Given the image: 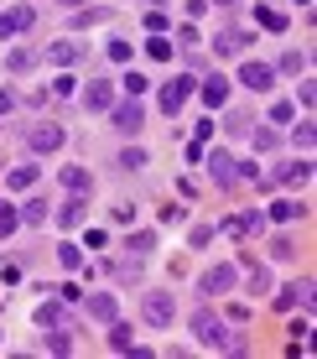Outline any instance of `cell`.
<instances>
[{
  "mask_svg": "<svg viewBox=\"0 0 317 359\" xmlns=\"http://www.w3.org/2000/svg\"><path fill=\"white\" fill-rule=\"evenodd\" d=\"M192 339L203 344V349H218V354H250V339L239 328H229L224 318L213 313V307H192Z\"/></svg>",
  "mask_w": 317,
  "mask_h": 359,
  "instance_id": "6da1fadb",
  "label": "cell"
},
{
  "mask_svg": "<svg viewBox=\"0 0 317 359\" xmlns=\"http://www.w3.org/2000/svg\"><path fill=\"white\" fill-rule=\"evenodd\" d=\"M141 318H146L151 328H172V318H177L172 292H146V297H141Z\"/></svg>",
  "mask_w": 317,
  "mask_h": 359,
  "instance_id": "7a4b0ae2",
  "label": "cell"
},
{
  "mask_svg": "<svg viewBox=\"0 0 317 359\" xmlns=\"http://www.w3.org/2000/svg\"><path fill=\"white\" fill-rule=\"evenodd\" d=\"M63 141H68V130H63V126H52V120H42V126H31V130H27V146H31L36 156L63 151Z\"/></svg>",
  "mask_w": 317,
  "mask_h": 359,
  "instance_id": "3957f363",
  "label": "cell"
},
{
  "mask_svg": "<svg viewBox=\"0 0 317 359\" xmlns=\"http://www.w3.org/2000/svg\"><path fill=\"white\" fill-rule=\"evenodd\" d=\"M276 307H281V313H312V276L281 287V292H276Z\"/></svg>",
  "mask_w": 317,
  "mask_h": 359,
  "instance_id": "277c9868",
  "label": "cell"
},
{
  "mask_svg": "<svg viewBox=\"0 0 317 359\" xmlns=\"http://www.w3.org/2000/svg\"><path fill=\"white\" fill-rule=\"evenodd\" d=\"M78 104L89 109V115H99V109H109V104H115V83H109V79H89V83L78 89Z\"/></svg>",
  "mask_w": 317,
  "mask_h": 359,
  "instance_id": "5b68a950",
  "label": "cell"
},
{
  "mask_svg": "<svg viewBox=\"0 0 317 359\" xmlns=\"http://www.w3.org/2000/svg\"><path fill=\"white\" fill-rule=\"evenodd\" d=\"M234 281H239V271L218 261V266H209V271L198 276V287H203V297H224V292H234Z\"/></svg>",
  "mask_w": 317,
  "mask_h": 359,
  "instance_id": "8992f818",
  "label": "cell"
},
{
  "mask_svg": "<svg viewBox=\"0 0 317 359\" xmlns=\"http://www.w3.org/2000/svg\"><path fill=\"white\" fill-rule=\"evenodd\" d=\"M109 115H115V130L120 135H136L146 126V104L141 99H125V104H109Z\"/></svg>",
  "mask_w": 317,
  "mask_h": 359,
  "instance_id": "52a82bcc",
  "label": "cell"
},
{
  "mask_svg": "<svg viewBox=\"0 0 317 359\" xmlns=\"http://www.w3.org/2000/svg\"><path fill=\"white\" fill-rule=\"evenodd\" d=\"M83 313H89L94 323H115V318H120V297L115 292H89V297H83Z\"/></svg>",
  "mask_w": 317,
  "mask_h": 359,
  "instance_id": "ba28073f",
  "label": "cell"
},
{
  "mask_svg": "<svg viewBox=\"0 0 317 359\" xmlns=\"http://www.w3.org/2000/svg\"><path fill=\"white\" fill-rule=\"evenodd\" d=\"M239 83H245L250 94H271V83H276V68H271V63H255V57H250V63L239 68Z\"/></svg>",
  "mask_w": 317,
  "mask_h": 359,
  "instance_id": "9c48e42d",
  "label": "cell"
},
{
  "mask_svg": "<svg viewBox=\"0 0 317 359\" xmlns=\"http://www.w3.org/2000/svg\"><path fill=\"white\" fill-rule=\"evenodd\" d=\"M192 89H198V79H188V73H177V79H172V83H167V89H162V109H167V115H177V109L188 104V94H192Z\"/></svg>",
  "mask_w": 317,
  "mask_h": 359,
  "instance_id": "30bf717a",
  "label": "cell"
},
{
  "mask_svg": "<svg viewBox=\"0 0 317 359\" xmlns=\"http://www.w3.org/2000/svg\"><path fill=\"white\" fill-rule=\"evenodd\" d=\"M203 162H209V177L218 182V188H234V182H239L234 156H229V151H213V156H203Z\"/></svg>",
  "mask_w": 317,
  "mask_h": 359,
  "instance_id": "8fae6325",
  "label": "cell"
},
{
  "mask_svg": "<svg viewBox=\"0 0 317 359\" xmlns=\"http://www.w3.org/2000/svg\"><path fill=\"white\" fill-rule=\"evenodd\" d=\"M36 328H68V333H73V313L63 307V297H57V302H42V307H36Z\"/></svg>",
  "mask_w": 317,
  "mask_h": 359,
  "instance_id": "7c38bea8",
  "label": "cell"
},
{
  "mask_svg": "<svg viewBox=\"0 0 317 359\" xmlns=\"http://www.w3.org/2000/svg\"><path fill=\"white\" fill-rule=\"evenodd\" d=\"M83 214H89V203H83V193H73L68 203H57V208H52V219H57V224H63V229H78V224H83Z\"/></svg>",
  "mask_w": 317,
  "mask_h": 359,
  "instance_id": "4fadbf2b",
  "label": "cell"
},
{
  "mask_svg": "<svg viewBox=\"0 0 317 359\" xmlns=\"http://www.w3.org/2000/svg\"><path fill=\"white\" fill-rule=\"evenodd\" d=\"M198 94H203V104H209V109H218L229 99V79H224V73H209V79L198 83Z\"/></svg>",
  "mask_w": 317,
  "mask_h": 359,
  "instance_id": "5bb4252c",
  "label": "cell"
},
{
  "mask_svg": "<svg viewBox=\"0 0 317 359\" xmlns=\"http://www.w3.org/2000/svg\"><path fill=\"white\" fill-rule=\"evenodd\" d=\"M245 42H250V36L239 32V27H224V32L213 36V53H224V57H239V53H245Z\"/></svg>",
  "mask_w": 317,
  "mask_h": 359,
  "instance_id": "9a60e30c",
  "label": "cell"
},
{
  "mask_svg": "<svg viewBox=\"0 0 317 359\" xmlns=\"http://www.w3.org/2000/svg\"><path fill=\"white\" fill-rule=\"evenodd\" d=\"M78 57H83V42H52L47 47V63L52 68H73Z\"/></svg>",
  "mask_w": 317,
  "mask_h": 359,
  "instance_id": "2e32d148",
  "label": "cell"
},
{
  "mask_svg": "<svg viewBox=\"0 0 317 359\" xmlns=\"http://www.w3.org/2000/svg\"><path fill=\"white\" fill-rule=\"evenodd\" d=\"M36 57H42L36 47H10V53H6V68H10V73H27V68H36Z\"/></svg>",
  "mask_w": 317,
  "mask_h": 359,
  "instance_id": "e0dca14e",
  "label": "cell"
},
{
  "mask_svg": "<svg viewBox=\"0 0 317 359\" xmlns=\"http://www.w3.org/2000/svg\"><path fill=\"white\" fill-rule=\"evenodd\" d=\"M307 214V203H297V198H281V203H271V219L276 224H291V219Z\"/></svg>",
  "mask_w": 317,
  "mask_h": 359,
  "instance_id": "ac0fdd59",
  "label": "cell"
},
{
  "mask_svg": "<svg viewBox=\"0 0 317 359\" xmlns=\"http://www.w3.org/2000/svg\"><path fill=\"white\" fill-rule=\"evenodd\" d=\"M109 349H115V354H130V349H136V339H130V323H120V318L109 323Z\"/></svg>",
  "mask_w": 317,
  "mask_h": 359,
  "instance_id": "d6986e66",
  "label": "cell"
},
{
  "mask_svg": "<svg viewBox=\"0 0 317 359\" xmlns=\"http://www.w3.org/2000/svg\"><path fill=\"white\" fill-rule=\"evenodd\" d=\"M172 36H167V32H151V42H146V53H151L156 57V63H172Z\"/></svg>",
  "mask_w": 317,
  "mask_h": 359,
  "instance_id": "ffe728a7",
  "label": "cell"
},
{
  "mask_svg": "<svg viewBox=\"0 0 317 359\" xmlns=\"http://www.w3.org/2000/svg\"><path fill=\"white\" fill-rule=\"evenodd\" d=\"M47 214H52V203H47V198H31V203L21 208V224H47Z\"/></svg>",
  "mask_w": 317,
  "mask_h": 359,
  "instance_id": "44dd1931",
  "label": "cell"
},
{
  "mask_svg": "<svg viewBox=\"0 0 317 359\" xmlns=\"http://www.w3.org/2000/svg\"><path fill=\"white\" fill-rule=\"evenodd\" d=\"M63 188L68 193H89L94 182H89V172H83V167H63Z\"/></svg>",
  "mask_w": 317,
  "mask_h": 359,
  "instance_id": "7402d4cb",
  "label": "cell"
},
{
  "mask_svg": "<svg viewBox=\"0 0 317 359\" xmlns=\"http://www.w3.org/2000/svg\"><path fill=\"white\" fill-rule=\"evenodd\" d=\"M125 250H130V255H151V250H156V234H151V229H136V234L125 240Z\"/></svg>",
  "mask_w": 317,
  "mask_h": 359,
  "instance_id": "603a6c76",
  "label": "cell"
},
{
  "mask_svg": "<svg viewBox=\"0 0 317 359\" xmlns=\"http://www.w3.org/2000/svg\"><path fill=\"white\" fill-rule=\"evenodd\" d=\"M281 73H286V79H302V73H307V53H297V47L281 53Z\"/></svg>",
  "mask_w": 317,
  "mask_h": 359,
  "instance_id": "cb8c5ba5",
  "label": "cell"
},
{
  "mask_svg": "<svg viewBox=\"0 0 317 359\" xmlns=\"http://www.w3.org/2000/svg\"><path fill=\"white\" fill-rule=\"evenodd\" d=\"M42 344H47L52 354H73V339H68V328H47V333H42Z\"/></svg>",
  "mask_w": 317,
  "mask_h": 359,
  "instance_id": "d4e9b609",
  "label": "cell"
},
{
  "mask_svg": "<svg viewBox=\"0 0 317 359\" xmlns=\"http://www.w3.org/2000/svg\"><path fill=\"white\" fill-rule=\"evenodd\" d=\"M255 21H260L265 32H286V16H281V11H271V6H255Z\"/></svg>",
  "mask_w": 317,
  "mask_h": 359,
  "instance_id": "484cf974",
  "label": "cell"
},
{
  "mask_svg": "<svg viewBox=\"0 0 317 359\" xmlns=\"http://www.w3.org/2000/svg\"><path fill=\"white\" fill-rule=\"evenodd\" d=\"M276 141H281V135H276L271 126H255V130H250V146H255V151H276Z\"/></svg>",
  "mask_w": 317,
  "mask_h": 359,
  "instance_id": "4316f807",
  "label": "cell"
},
{
  "mask_svg": "<svg viewBox=\"0 0 317 359\" xmlns=\"http://www.w3.org/2000/svg\"><path fill=\"white\" fill-rule=\"evenodd\" d=\"M6 188H36V167H10L6 172Z\"/></svg>",
  "mask_w": 317,
  "mask_h": 359,
  "instance_id": "83f0119b",
  "label": "cell"
},
{
  "mask_svg": "<svg viewBox=\"0 0 317 359\" xmlns=\"http://www.w3.org/2000/svg\"><path fill=\"white\" fill-rule=\"evenodd\" d=\"M57 266L63 271H83V250L78 245H57Z\"/></svg>",
  "mask_w": 317,
  "mask_h": 359,
  "instance_id": "f1b7e54d",
  "label": "cell"
},
{
  "mask_svg": "<svg viewBox=\"0 0 317 359\" xmlns=\"http://www.w3.org/2000/svg\"><path fill=\"white\" fill-rule=\"evenodd\" d=\"M120 89H125L130 99H141L146 89H151V79H146V73H125V79H120Z\"/></svg>",
  "mask_w": 317,
  "mask_h": 359,
  "instance_id": "f546056e",
  "label": "cell"
},
{
  "mask_svg": "<svg viewBox=\"0 0 317 359\" xmlns=\"http://www.w3.org/2000/svg\"><path fill=\"white\" fill-rule=\"evenodd\" d=\"M245 271H250V292H271V271H265L260 261H250Z\"/></svg>",
  "mask_w": 317,
  "mask_h": 359,
  "instance_id": "4dcf8cb0",
  "label": "cell"
},
{
  "mask_svg": "<svg viewBox=\"0 0 317 359\" xmlns=\"http://www.w3.org/2000/svg\"><path fill=\"white\" fill-rule=\"evenodd\" d=\"M265 229V214L260 208H245V214H239V234H260Z\"/></svg>",
  "mask_w": 317,
  "mask_h": 359,
  "instance_id": "1f68e13d",
  "label": "cell"
},
{
  "mask_svg": "<svg viewBox=\"0 0 317 359\" xmlns=\"http://www.w3.org/2000/svg\"><path fill=\"white\" fill-rule=\"evenodd\" d=\"M312 135H317V130H312V120H297V126H291V141H297L302 151H312Z\"/></svg>",
  "mask_w": 317,
  "mask_h": 359,
  "instance_id": "d6a6232c",
  "label": "cell"
},
{
  "mask_svg": "<svg viewBox=\"0 0 317 359\" xmlns=\"http://www.w3.org/2000/svg\"><path fill=\"white\" fill-rule=\"evenodd\" d=\"M120 167H125V172H141V167H146V151H141V146H125V151H120Z\"/></svg>",
  "mask_w": 317,
  "mask_h": 359,
  "instance_id": "836d02e7",
  "label": "cell"
},
{
  "mask_svg": "<svg viewBox=\"0 0 317 359\" xmlns=\"http://www.w3.org/2000/svg\"><path fill=\"white\" fill-rule=\"evenodd\" d=\"M6 16H10V27H16V32H27L31 21H36V11L31 6H16V11H6Z\"/></svg>",
  "mask_w": 317,
  "mask_h": 359,
  "instance_id": "e575fe53",
  "label": "cell"
},
{
  "mask_svg": "<svg viewBox=\"0 0 317 359\" xmlns=\"http://www.w3.org/2000/svg\"><path fill=\"white\" fill-rule=\"evenodd\" d=\"M271 120H276V126H286V120H297V104H291V99H276V104H271Z\"/></svg>",
  "mask_w": 317,
  "mask_h": 359,
  "instance_id": "d590c367",
  "label": "cell"
},
{
  "mask_svg": "<svg viewBox=\"0 0 317 359\" xmlns=\"http://www.w3.org/2000/svg\"><path fill=\"white\" fill-rule=\"evenodd\" d=\"M198 42H203V36H198V27H192V21H188V27H177V47H182V53H192Z\"/></svg>",
  "mask_w": 317,
  "mask_h": 359,
  "instance_id": "8d00e7d4",
  "label": "cell"
},
{
  "mask_svg": "<svg viewBox=\"0 0 317 359\" xmlns=\"http://www.w3.org/2000/svg\"><path fill=\"white\" fill-rule=\"evenodd\" d=\"M115 276L125 281V287H141V266H136V261H120V266H115Z\"/></svg>",
  "mask_w": 317,
  "mask_h": 359,
  "instance_id": "74e56055",
  "label": "cell"
},
{
  "mask_svg": "<svg viewBox=\"0 0 317 359\" xmlns=\"http://www.w3.org/2000/svg\"><path fill=\"white\" fill-rule=\"evenodd\" d=\"M16 224H21V214H16V208H10V203H0V240H6V234L16 229Z\"/></svg>",
  "mask_w": 317,
  "mask_h": 359,
  "instance_id": "f35d334b",
  "label": "cell"
},
{
  "mask_svg": "<svg viewBox=\"0 0 317 359\" xmlns=\"http://www.w3.org/2000/svg\"><path fill=\"white\" fill-rule=\"evenodd\" d=\"M271 255H276V261H291V255H297V245H291V234H276Z\"/></svg>",
  "mask_w": 317,
  "mask_h": 359,
  "instance_id": "ab89813d",
  "label": "cell"
},
{
  "mask_svg": "<svg viewBox=\"0 0 317 359\" xmlns=\"http://www.w3.org/2000/svg\"><path fill=\"white\" fill-rule=\"evenodd\" d=\"M297 99H302V109H312V99H317V89H312L307 73H302V83H297Z\"/></svg>",
  "mask_w": 317,
  "mask_h": 359,
  "instance_id": "60d3db41",
  "label": "cell"
},
{
  "mask_svg": "<svg viewBox=\"0 0 317 359\" xmlns=\"http://www.w3.org/2000/svg\"><path fill=\"white\" fill-rule=\"evenodd\" d=\"M52 94H57V99H68V94H78V79H68V73H63V79H57V83H52Z\"/></svg>",
  "mask_w": 317,
  "mask_h": 359,
  "instance_id": "b9f144b4",
  "label": "cell"
},
{
  "mask_svg": "<svg viewBox=\"0 0 317 359\" xmlns=\"http://www.w3.org/2000/svg\"><path fill=\"white\" fill-rule=\"evenodd\" d=\"M182 219H188V208H177V203L162 208V224H182Z\"/></svg>",
  "mask_w": 317,
  "mask_h": 359,
  "instance_id": "7bdbcfd3",
  "label": "cell"
},
{
  "mask_svg": "<svg viewBox=\"0 0 317 359\" xmlns=\"http://www.w3.org/2000/svg\"><path fill=\"white\" fill-rule=\"evenodd\" d=\"M209 240H213V224H198V229H192V245H198V250H203Z\"/></svg>",
  "mask_w": 317,
  "mask_h": 359,
  "instance_id": "ee69618b",
  "label": "cell"
},
{
  "mask_svg": "<svg viewBox=\"0 0 317 359\" xmlns=\"http://www.w3.org/2000/svg\"><path fill=\"white\" fill-rule=\"evenodd\" d=\"M52 292H57V297H63V302H78V297H83L78 287H73V281H63V287H52Z\"/></svg>",
  "mask_w": 317,
  "mask_h": 359,
  "instance_id": "f6af8a7d",
  "label": "cell"
},
{
  "mask_svg": "<svg viewBox=\"0 0 317 359\" xmlns=\"http://www.w3.org/2000/svg\"><path fill=\"white\" fill-rule=\"evenodd\" d=\"M16 109V89H0V115H10Z\"/></svg>",
  "mask_w": 317,
  "mask_h": 359,
  "instance_id": "bcb514c9",
  "label": "cell"
},
{
  "mask_svg": "<svg viewBox=\"0 0 317 359\" xmlns=\"http://www.w3.org/2000/svg\"><path fill=\"white\" fill-rule=\"evenodd\" d=\"M10 32H16V27H10V16H0V42H6Z\"/></svg>",
  "mask_w": 317,
  "mask_h": 359,
  "instance_id": "7dc6e473",
  "label": "cell"
},
{
  "mask_svg": "<svg viewBox=\"0 0 317 359\" xmlns=\"http://www.w3.org/2000/svg\"><path fill=\"white\" fill-rule=\"evenodd\" d=\"M57 6H68V11H73V6H83V0H57Z\"/></svg>",
  "mask_w": 317,
  "mask_h": 359,
  "instance_id": "c3c4849f",
  "label": "cell"
},
{
  "mask_svg": "<svg viewBox=\"0 0 317 359\" xmlns=\"http://www.w3.org/2000/svg\"><path fill=\"white\" fill-rule=\"evenodd\" d=\"M213 6H239V0H213Z\"/></svg>",
  "mask_w": 317,
  "mask_h": 359,
  "instance_id": "681fc988",
  "label": "cell"
}]
</instances>
